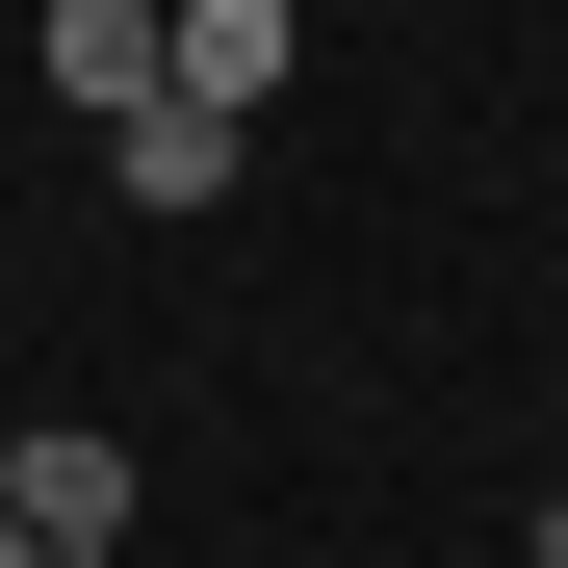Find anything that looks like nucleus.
<instances>
[{
    "label": "nucleus",
    "mask_w": 568,
    "mask_h": 568,
    "mask_svg": "<svg viewBox=\"0 0 568 568\" xmlns=\"http://www.w3.org/2000/svg\"><path fill=\"white\" fill-rule=\"evenodd\" d=\"M542 568H568V517H542Z\"/></svg>",
    "instance_id": "nucleus-6"
},
{
    "label": "nucleus",
    "mask_w": 568,
    "mask_h": 568,
    "mask_svg": "<svg viewBox=\"0 0 568 568\" xmlns=\"http://www.w3.org/2000/svg\"><path fill=\"white\" fill-rule=\"evenodd\" d=\"M104 181H130L155 233H181V207H233V104H130V130H104Z\"/></svg>",
    "instance_id": "nucleus-4"
},
{
    "label": "nucleus",
    "mask_w": 568,
    "mask_h": 568,
    "mask_svg": "<svg viewBox=\"0 0 568 568\" xmlns=\"http://www.w3.org/2000/svg\"><path fill=\"white\" fill-rule=\"evenodd\" d=\"M284 52H311V0H181V104H233V130H258V104H284Z\"/></svg>",
    "instance_id": "nucleus-3"
},
{
    "label": "nucleus",
    "mask_w": 568,
    "mask_h": 568,
    "mask_svg": "<svg viewBox=\"0 0 568 568\" xmlns=\"http://www.w3.org/2000/svg\"><path fill=\"white\" fill-rule=\"evenodd\" d=\"M27 78H52L78 130H130V104H181V0H52V27H27Z\"/></svg>",
    "instance_id": "nucleus-1"
},
{
    "label": "nucleus",
    "mask_w": 568,
    "mask_h": 568,
    "mask_svg": "<svg viewBox=\"0 0 568 568\" xmlns=\"http://www.w3.org/2000/svg\"><path fill=\"white\" fill-rule=\"evenodd\" d=\"M0 517H27L52 568H104L130 542V439H0Z\"/></svg>",
    "instance_id": "nucleus-2"
},
{
    "label": "nucleus",
    "mask_w": 568,
    "mask_h": 568,
    "mask_svg": "<svg viewBox=\"0 0 568 568\" xmlns=\"http://www.w3.org/2000/svg\"><path fill=\"white\" fill-rule=\"evenodd\" d=\"M0 568H52V542H27V517H0Z\"/></svg>",
    "instance_id": "nucleus-5"
}]
</instances>
